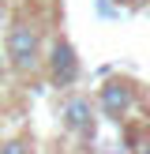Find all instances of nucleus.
<instances>
[{"label":"nucleus","instance_id":"nucleus-1","mask_svg":"<svg viewBox=\"0 0 150 154\" xmlns=\"http://www.w3.org/2000/svg\"><path fill=\"white\" fill-rule=\"evenodd\" d=\"M4 60L11 64V72L30 75L41 68V34L30 23H11L8 30V45H4Z\"/></svg>","mask_w":150,"mask_h":154},{"label":"nucleus","instance_id":"nucleus-2","mask_svg":"<svg viewBox=\"0 0 150 154\" xmlns=\"http://www.w3.org/2000/svg\"><path fill=\"white\" fill-rule=\"evenodd\" d=\"M41 60H45V72H49L52 87H60V90L75 87V79H79V57H75L71 42L56 38V42L49 45V57H41Z\"/></svg>","mask_w":150,"mask_h":154},{"label":"nucleus","instance_id":"nucleus-3","mask_svg":"<svg viewBox=\"0 0 150 154\" xmlns=\"http://www.w3.org/2000/svg\"><path fill=\"white\" fill-rule=\"evenodd\" d=\"M98 105L90 102L86 94H68L64 98V105H60V128H64V132H71V135H94V124H98Z\"/></svg>","mask_w":150,"mask_h":154},{"label":"nucleus","instance_id":"nucleus-4","mask_svg":"<svg viewBox=\"0 0 150 154\" xmlns=\"http://www.w3.org/2000/svg\"><path fill=\"white\" fill-rule=\"evenodd\" d=\"M98 109H101V117L109 120H124L128 113H131L135 105V83L131 79H109L101 90H98Z\"/></svg>","mask_w":150,"mask_h":154},{"label":"nucleus","instance_id":"nucleus-5","mask_svg":"<svg viewBox=\"0 0 150 154\" xmlns=\"http://www.w3.org/2000/svg\"><path fill=\"white\" fill-rule=\"evenodd\" d=\"M0 154H34V143L30 139H4L0 143Z\"/></svg>","mask_w":150,"mask_h":154},{"label":"nucleus","instance_id":"nucleus-6","mask_svg":"<svg viewBox=\"0 0 150 154\" xmlns=\"http://www.w3.org/2000/svg\"><path fill=\"white\" fill-rule=\"evenodd\" d=\"M128 8H142V4H150V0H124Z\"/></svg>","mask_w":150,"mask_h":154},{"label":"nucleus","instance_id":"nucleus-7","mask_svg":"<svg viewBox=\"0 0 150 154\" xmlns=\"http://www.w3.org/2000/svg\"><path fill=\"white\" fill-rule=\"evenodd\" d=\"M135 154H150V143H142V147H135Z\"/></svg>","mask_w":150,"mask_h":154},{"label":"nucleus","instance_id":"nucleus-8","mask_svg":"<svg viewBox=\"0 0 150 154\" xmlns=\"http://www.w3.org/2000/svg\"><path fill=\"white\" fill-rule=\"evenodd\" d=\"M4 68H8V60H4V53H0V75H4Z\"/></svg>","mask_w":150,"mask_h":154},{"label":"nucleus","instance_id":"nucleus-9","mask_svg":"<svg viewBox=\"0 0 150 154\" xmlns=\"http://www.w3.org/2000/svg\"><path fill=\"white\" fill-rule=\"evenodd\" d=\"M0 19H4V0H0Z\"/></svg>","mask_w":150,"mask_h":154}]
</instances>
